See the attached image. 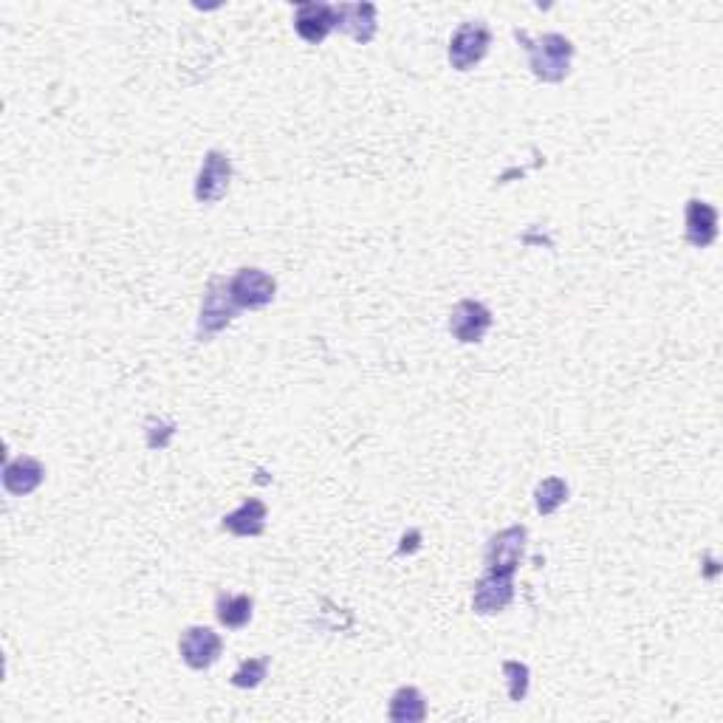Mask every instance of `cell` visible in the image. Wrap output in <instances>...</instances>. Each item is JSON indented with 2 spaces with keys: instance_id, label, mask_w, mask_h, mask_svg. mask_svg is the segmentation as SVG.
<instances>
[{
  "instance_id": "obj_7",
  "label": "cell",
  "mask_w": 723,
  "mask_h": 723,
  "mask_svg": "<svg viewBox=\"0 0 723 723\" xmlns=\"http://www.w3.org/2000/svg\"><path fill=\"white\" fill-rule=\"evenodd\" d=\"M223 653L221 633H216L207 625H189L184 627L178 636V656L189 670L204 672L209 667L218 665V658Z\"/></svg>"
},
{
  "instance_id": "obj_5",
  "label": "cell",
  "mask_w": 723,
  "mask_h": 723,
  "mask_svg": "<svg viewBox=\"0 0 723 723\" xmlns=\"http://www.w3.org/2000/svg\"><path fill=\"white\" fill-rule=\"evenodd\" d=\"M528 546V528L526 526H506L486 540V551H483V562L486 571L495 573H512L515 577L517 568L523 566Z\"/></svg>"
},
{
  "instance_id": "obj_9",
  "label": "cell",
  "mask_w": 723,
  "mask_h": 723,
  "mask_svg": "<svg viewBox=\"0 0 723 723\" xmlns=\"http://www.w3.org/2000/svg\"><path fill=\"white\" fill-rule=\"evenodd\" d=\"M515 602V577L512 573L486 571L472 588V613L497 616Z\"/></svg>"
},
{
  "instance_id": "obj_4",
  "label": "cell",
  "mask_w": 723,
  "mask_h": 723,
  "mask_svg": "<svg viewBox=\"0 0 723 723\" xmlns=\"http://www.w3.org/2000/svg\"><path fill=\"white\" fill-rule=\"evenodd\" d=\"M232 178H235V167H232V158L223 151H207L204 153V162L198 167L196 184H193V196L201 207H212V204L223 201L232 187Z\"/></svg>"
},
{
  "instance_id": "obj_12",
  "label": "cell",
  "mask_w": 723,
  "mask_h": 723,
  "mask_svg": "<svg viewBox=\"0 0 723 723\" xmlns=\"http://www.w3.org/2000/svg\"><path fill=\"white\" fill-rule=\"evenodd\" d=\"M684 238L692 249H710L717 241V209L704 198L687 201Z\"/></svg>"
},
{
  "instance_id": "obj_3",
  "label": "cell",
  "mask_w": 723,
  "mask_h": 723,
  "mask_svg": "<svg viewBox=\"0 0 723 723\" xmlns=\"http://www.w3.org/2000/svg\"><path fill=\"white\" fill-rule=\"evenodd\" d=\"M489 48H492V29H489L486 20H467L452 32L447 59H450L452 72L467 74L481 66Z\"/></svg>"
},
{
  "instance_id": "obj_13",
  "label": "cell",
  "mask_w": 723,
  "mask_h": 723,
  "mask_svg": "<svg viewBox=\"0 0 723 723\" xmlns=\"http://www.w3.org/2000/svg\"><path fill=\"white\" fill-rule=\"evenodd\" d=\"M43 481H46V467L34 456H18L3 463V489L12 497L32 495L43 486Z\"/></svg>"
},
{
  "instance_id": "obj_10",
  "label": "cell",
  "mask_w": 723,
  "mask_h": 723,
  "mask_svg": "<svg viewBox=\"0 0 723 723\" xmlns=\"http://www.w3.org/2000/svg\"><path fill=\"white\" fill-rule=\"evenodd\" d=\"M333 18H337V32H346L359 46L373 43L379 32L376 3H333Z\"/></svg>"
},
{
  "instance_id": "obj_19",
  "label": "cell",
  "mask_w": 723,
  "mask_h": 723,
  "mask_svg": "<svg viewBox=\"0 0 723 723\" xmlns=\"http://www.w3.org/2000/svg\"><path fill=\"white\" fill-rule=\"evenodd\" d=\"M503 678H506V690H508V701H526L528 687H532V670H528L526 661H515V658H508L503 661Z\"/></svg>"
},
{
  "instance_id": "obj_16",
  "label": "cell",
  "mask_w": 723,
  "mask_h": 723,
  "mask_svg": "<svg viewBox=\"0 0 723 723\" xmlns=\"http://www.w3.org/2000/svg\"><path fill=\"white\" fill-rule=\"evenodd\" d=\"M254 616V600L249 593H218L216 620L227 631H243Z\"/></svg>"
},
{
  "instance_id": "obj_18",
  "label": "cell",
  "mask_w": 723,
  "mask_h": 723,
  "mask_svg": "<svg viewBox=\"0 0 723 723\" xmlns=\"http://www.w3.org/2000/svg\"><path fill=\"white\" fill-rule=\"evenodd\" d=\"M269 656H252V658H243L241 665H238V670L232 672V687H238V690H258V687L266 681L269 676Z\"/></svg>"
},
{
  "instance_id": "obj_11",
  "label": "cell",
  "mask_w": 723,
  "mask_h": 723,
  "mask_svg": "<svg viewBox=\"0 0 723 723\" xmlns=\"http://www.w3.org/2000/svg\"><path fill=\"white\" fill-rule=\"evenodd\" d=\"M294 32L306 40L308 46H320L331 32H337V18H333V3L322 0H306L294 9Z\"/></svg>"
},
{
  "instance_id": "obj_1",
  "label": "cell",
  "mask_w": 723,
  "mask_h": 723,
  "mask_svg": "<svg viewBox=\"0 0 723 723\" xmlns=\"http://www.w3.org/2000/svg\"><path fill=\"white\" fill-rule=\"evenodd\" d=\"M515 40L526 48L528 54V68L535 74L537 83L546 85H560L566 83L568 74H571L573 63V48L571 40L560 32H546L540 37H528V32L515 29Z\"/></svg>"
},
{
  "instance_id": "obj_8",
  "label": "cell",
  "mask_w": 723,
  "mask_h": 723,
  "mask_svg": "<svg viewBox=\"0 0 723 723\" xmlns=\"http://www.w3.org/2000/svg\"><path fill=\"white\" fill-rule=\"evenodd\" d=\"M495 317L489 311V306H483L481 300H458L450 311V320H447V331L456 342L461 346H478L483 342L492 328Z\"/></svg>"
},
{
  "instance_id": "obj_15",
  "label": "cell",
  "mask_w": 723,
  "mask_h": 723,
  "mask_svg": "<svg viewBox=\"0 0 723 723\" xmlns=\"http://www.w3.org/2000/svg\"><path fill=\"white\" fill-rule=\"evenodd\" d=\"M430 715V706H427V698L418 687L404 684L398 687L391 695V706H387V717L393 723H421Z\"/></svg>"
},
{
  "instance_id": "obj_14",
  "label": "cell",
  "mask_w": 723,
  "mask_h": 723,
  "mask_svg": "<svg viewBox=\"0 0 723 723\" xmlns=\"http://www.w3.org/2000/svg\"><path fill=\"white\" fill-rule=\"evenodd\" d=\"M269 506L261 497H247L238 508L221 517V528L232 537H261L266 532Z\"/></svg>"
},
{
  "instance_id": "obj_6",
  "label": "cell",
  "mask_w": 723,
  "mask_h": 723,
  "mask_svg": "<svg viewBox=\"0 0 723 723\" xmlns=\"http://www.w3.org/2000/svg\"><path fill=\"white\" fill-rule=\"evenodd\" d=\"M229 292L241 311H261L277 297V281L258 266H243L229 277Z\"/></svg>"
},
{
  "instance_id": "obj_2",
  "label": "cell",
  "mask_w": 723,
  "mask_h": 723,
  "mask_svg": "<svg viewBox=\"0 0 723 723\" xmlns=\"http://www.w3.org/2000/svg\"><path fill=\"white\" fill-rule=\"evenodd\" d=\"M241 314V308L232 300V292H229L227 277H212L204 288L201 308H198V320H196V339L198 342H209L216 339L218 333L227 331L235 317Z\"/></svg>"
},
{
  "instance_id": "obj_17",
  "label": "cell",
  "mask_w": 723,
  "mask_h": 723,
  "mask_svg": "<svg viewBox=\"0 0 723 723\" xmlns=\"http://www.w3.org/2000/svg\"><path fill=\"white\" fill-rule=\"evenodd\" d=\"M568 495H571V489H568L566 478L551 475V478H546V481H540L535 489L537 515H543V517L557 515V512H560V508L568 503Z\"/></svg>"
},
{
  "instance_id": "obj_20",
  "label": "cell",
  "mask_w": 723,
  "mask_h": 723,
  "mask_svg": "<svg viewBox=\"0 0 723 723\" xmlns=\"http://www.w3.org/2000/svg\"><path fill=\"white\" fill-rule=\"evenodd\" d=\"M144 427H147V447H151V450H164V447H167L169 443V438L176 436V424L173 421H162V418H147V424H144Z\"/></svg>"
}]
</instances>
